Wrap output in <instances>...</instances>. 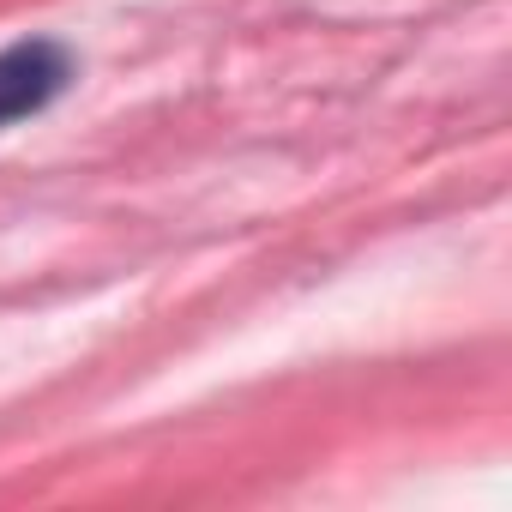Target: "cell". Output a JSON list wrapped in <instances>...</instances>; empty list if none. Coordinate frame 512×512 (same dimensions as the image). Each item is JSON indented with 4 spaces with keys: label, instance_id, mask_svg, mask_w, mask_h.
I'll list each match as a JSON object with an SVG mask.
<instances>
[{
    "label": "cell",
    "instance_id": "obj_1",
    "mask_svg": "<svg viewBox=\"0 0 512 512\" xmlns=\"http://www.w3.org/2000/svg\"><path fill=\"white\" fill-rule=\"evenodd\" d=\"M73 85V55L49 37L13 43L0 55V127H13L25 115H43L61 91Z\"/></svg>",
    "mask_w": 512,
    "mask_h": 512
}]
</instances>
